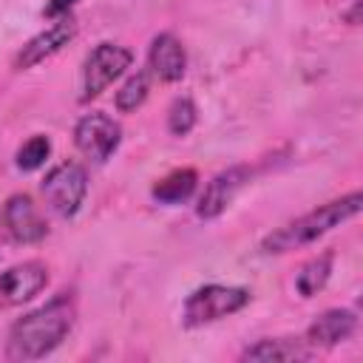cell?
Instances as JSON below:
<instances>
[{
    "label": "cell",
    "mask_w": 363,
    "mask_h": 363,
    "mask_svg": "<svg viewBox=\"0 0 363 363\" xmlns=\"http://www.w3.org/2000/svg\"><path fill=\"white\" fill-rule=\"evenodd\" d=\"M196 187H199V173L193 167H179V170L167 173L162 182H156L150 196L159 204H182L196 193Z\"/></svg>",
    "instance_id": "obj_14"
},
{
    "label": "cell",
    "mask_w": 363,
    "mask_h": 363,
    "mask_svg": "<svg viewBox=\"0 0 363 363\" xmlns=\"http://www.w3.org/2000/svg\"><path fill=\"white\" fill-rule=\"evenodd\" d=\"M74 37H77V20H74L71 14L57 17L45 31L34 34V37L20 48V54L14 57V68H17V71H28V68L45 62V60L54 57L62 45H68Z\"/></svg>",
    "instance_id": "obj_9"
},
{
    "label": "cell",
    "mask_w": 363,
    "mask_h": 363,
    "mask_svg": "<svg viewBox=\"0 0 363 363\" xmlns=\"http://www.w3.org/2000/svg\"><path fill=\"white\" fill-rule=\"evenodd\" d=\"M354 332H357V315L352 309H326L309 323L306 343L312 349H318V346L329 349V346L349 340Z\"/></svg>",
    "instance_id": "obj_12"
},
{
    "label": "cell",
    "mask_w": 363,
    "mask_h": 363,
    "mask_svg": "<svg viewBox=\"0 0 363 363\" xmlns=\"http://www.w3.org/2000/svg\"><path fill=\"white\" fill-rule=\"evenodd\" d=\"M147 68L162 82H179L187 71V51L182 45V40L167 31L156 34L147 48Z\"/></svg>",
    "instance_id": "obj_11"
},
{
    "label": "cell",
    "mask_w": 363,
    "mask_h": 363,
    "mask_svg": "<svg viewBox=\"0 0 363 363\" xmlns=\"http://www.w3.org/2000/svg\"><path fill=\"white\" fill-rule=\"evenodd\" d=\"M48 156H51V139L43 136V133H37V136L26 139V142L17 147L14 162H17V170L31 173V170H40V167L45 164Z\"/></svg>",
    "instance_id": "obj_17"
},
{
    "label": "cell",
    "mask_w": 363,
    "mask_h": 363,
    "mask_svg": "<svg viewBox=\"0 0 363 363\" xmlns=\"http://www.w3.org/2000/svg\"><path fill=\"white\" fill-rule=\"evenodd\" d=\"M196 119H199V111H196L193 99L190 96H176L170 111H167V130L173 136H187L196 128Z\"/></svg>",
    "instance_id": "obj_18"
},
{
    "label": "cell",
    "mask_w": 363,
    "mask_h": 363,
    "mask_svg": "<svg viewBox=\"0 0 363 363\" xmlns=\"http://www.w3.org/2000/svg\"><path fill=\"white\" fill-rule=\"evenodd\" d=\"M363 210V196L360 190H352L335 201H326L320 207H315L312 213L272 230L264 241H261V250L264 252H289V250H298V247H306L312 241H318L320 235H326L329 230L346 224L349 218H354L357 213Z\"/></svg>",
    "instance_id": "obj_2"
},
{
    "label": "cell",
    "mask_w": 363,
    "mask_h": 363,
    "mask_svg": "<svg viewBox=\"0 0 363 363\" xmlns=\"http://www.w3.org/2000/svg\"><path fill=\"white\" fill-rule=\"evenodd\" d=\"M250 176H252V173H250V167H244V164H233V167L216 173V176L207 182L204 193L199 196V204H196L199 218H204V221L218 218V216L235 201V196L244 190V184L250 182Z\"/></svg>",
    "instance_id": "obj_8"
},
{
    "label": "cell",
    "mask_w": 363,
    "mask_h": 363,
    "mask_svg": "<svg viewBox=\"0 0 363 363\" xmlns=\"http://www.w3.org/2000/svg\"><path fill=\"white\" fill-rule=\"evenodd\" d=\"M0 230L14 244H37L48 235V224L28 193H14L0 207Z\"/></svg>",
    "instance_id": "obj_7"
},
{
    "label": "cell",
    "mask_w": 363,
    "mask_h": 363,
    "mask_svg": "<svg viewBox=\"0 0 363 363\" xmlns=\"http://www.w3.org/2000/svg\"><path fill=\"white\" fill-rule=\"evenodd\" d=\"M250 303V289L244 286H227V284H204L199 289H193L184 298L182 306V323L196 329L213 320H221L227 315L241 312Z\"/></svg>",
    "instance_id": "obj_3"
},
{
    "label": "cell",
    "mask_w": 363,
    "mask_h": 363,
    "mask_svg": "<svg viewBox=\"0 0 363 363\" xmlns=\"http://www.w3.org/2000/svg\"><path fill=\"white\" fill-rule=\"evenodd\" d=\"M309 357H312V346L298 337H264L241 352V360H255V363H292Z\"/></svg>",
    "instance_id": "obj_13"
},
{
    "label": "cell",
    "mask_w": 363,
    "mask_h": 363,
    "mask_svg": "<svg viewBox=\"0 0 363 363\" xmlns=\"http://www.w3.org/2000/svg\"><path fill=\"white\" fill-rule=\"evenodd\" d=\"M74 318H77L74 295L71 292L54 295L48 303L26 312L23 318L11 323L9 340H6V357L9 360H40L51 354L71 332Z\"/></svg>",
    "instance_id": "obj_1"
},
{
    "label": "cell",
    "mask_w": 363,
    "mask_h": 363,
    "mask_svg": "<svg viewBox=\"0 0 363 363\" xmlns=\"http://www.w3.org/2000/svg\"><path fill=\"white\" fill-rule=\"evenodd\" d=\"M43 196H45V204L62 216V218H71L79 213L82 201H85V193H88V173L79 162H62L57 167H51L40 184Z\"/></svg>",
    "instance_id": "obj_4"
},
{
    "label": "cell",
    "mask_w": 363,
    "mask_h": 363,
    "mask_svg": "<svg viewBox=\"0 0 363 363\" xmlns=\"http://www.w3.org/2000/svg\"><path fill=\"white\" fill-rule=\"evenodd\" d=\"M48 284V267L43 261H23L0 272V303L20 306L40 295Z\"/></svg>",
    "instance_id": "obj_10"
},
{
    "label": "cell",
    "mask_w": 363,
    "mask_h": 363,
    "mask_svg": "<svg viewBox=\"0 0 363 363\" xmlns=\"http://www.w3.org/2000/svg\"><path fill=\"white\" fill-rule=\"evenodd\" d=\"M147 94H150V71L142 68V71L130 74V77L122 82V88L116 91V108H119L122 113H130V111H136V108L145 105Z\"/></svg>",
    "instance_id": "obj_16"
},
{
    "label": "cell",
    "mask_w": 363,
    "mask_h": 363,
    "mask_svg": "<svg viewBox=\"0 0 363 363\" xmlns=\"http://www.w3.org/2000/svg\"><path fill=\"white\" fill-rule=\"evenodd\" d=\"M74 3H77V0H48L45 9H43V17H48V20L65 17V14L74 9Z\"/></svg>",
    "instance_id": "obj_19"
},
{
    "label": "cell",
    "mask_w": 363,
    "mask_h": 363,
    "mask_svg": "<svg viewBox=\"0 0 363 363\" xmlns=\"http://www.w3.org/2000/svg\"><path fill=\"white\" fill-rule=\"evenodd\" d=\"M119 142H122L119 122L113 116L102 113V111L85 113L77 122V128H74V145H77V150L88 162H94V164H105L116 153Z\"/></svg>",
    "instance_id": "obj_6"
},
{
    "label": "cell",
    "mask_w": 363,
    "mask_h": 363,
    "mask_svg": "<svg viewBox=\"0 0 363 363\" xmlns=\"http://www.w3.org/2000/svg\"><path fill=\"white\" fill-rule=\"evenodd\" d=\"M332 261H335V252L326 250V252L309 258V261L298 269V275H295V289H298L301 298H312V295H318V292L326 286V281H329V275H332Z\"/></svg>",
    "instance_id": "obj_15"
},
{
    "label": "cell",
    "mask_w": 363,
    "mask_h": 363,
    "mask_svg": "<svg viewBox=\"0 0 363 363\" xmlns=\"http://www.w3.org/2000/svg\"><path fill=\"white\" fill-rule=\"evenodd\" d=\"M130 62H133L130 48L116 45V43H99L85 57V65H82V94H79V99L88 102V99L99 96L113 79H119L130 68Z\"/></svg>",
    "instance_id": "obj_5"
}]
</instances>
